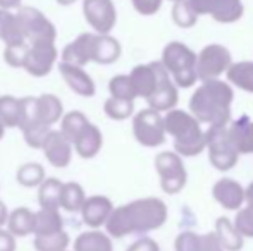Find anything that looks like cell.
Returning <instances> with one entry per match:
<instances>
[{
	"label": "cell",
	"instance_id": "4dcf8cb0",
	"mask_svg": "<svg viewBox=\"0 0 253 251\" xmlns=\"http://www.w3.org/2000/svg\"><path fill=\"white\" fill-rule=\"evenodd\" d=\"M227 79L233 84H236L238 88L253 93V62L243 61L238 64H231V67L227 69Z\"/></svg>",
	"mask_w": 253,
	"mask_h": 251
},
{
	"label": "cell",
	"instance_id": "9c48e42d",
	"mask_svg": "<svg viewBox=\"0 0 253 251\" xmlns=\"http://www.w3.org/2000/svg\"><path fill=\"white\" fill-rule=\"evenodd\" d=\"M231 54L226 47L222 45L212 43L205 47L198 54L197 71H198V79H217L220 74L227 72L231 67Z\"/></svg>",
	"mask_w": 253,
	"mask_h": 251
},
{
	"label": "cell",
	"instance_id": "d590c367",
	"mask_svg": "<svg viewBox=\"0 0 253 251\" xmlns=\"http://www.w3.org/2000/svg\"><path fill=\"white\" fill-rule=\"evenodd\" d=\"M133 110H134V100H124V98L110 97L103 104V112L112 121H124V119L133 115Z\"/></svg>",
	"mask_w": 253,
	"mask_h": 251
},
{
	"label": "cell",
	"instance_id": "681fc988",
	"mask_svg": "<svg viewBox=\"0 0 253 251\" xmlns=\"http://www.w3.org/2000/svg\"><path fill=\"white\" fill-rule=\"evenodd\" d=\"M7 218H9V210H7L5 203L0 200V227L7 225Z\"/></svg>",
	"mask_w": 253,
	"mask_h": 251
},
{
	"label": "cell",
	"instance_id": "484cf974",
	"mask_svg": "<svg viewBox=\"0 0 253 251\" xmlns=\"http://www.w3.org/2000/svg\"><path fill=\"white\" fill-rule=\"evenodd\" d=\"M74 251H114L110 236L102 231L81 232L73 245Z\"/></svg>",
	"mask_w": 253,
	"mask_h": 251
},
{
	"label": "cell",
	"instance_id": "8d00e7d4",
	"mask_svg": "<svg viewBox=\"0 0 253 251\" xmlns=\"http://www.w3.org/2000/svg\"><path fill=\"white\" fill-rule=\"evenodd\" d=\"M109 91H110V97L124 98V100H134V98L138 97L129 74H127V76L126 74H117V76H114L112 79L109 81Z\"/></svg>",
	"mask_w": 253,
	"mask_h": 251
},
{
	"label": "cell",
	"instance_id": "7bdbcfd3",
	"mask_svg": "<svg viewBox=\"0 0 253 251\" xmlns=\"http://www.w3.org/2000/svg\"><path fill=\"white\" fill-rule=\"evenodd\" d=\"M198 241H200V236L195 232H181L176 239V251H198Z\"/></svg>",
	"mask_w": 253,
	"mask_h": 251
},
{
	"label": "cell",
	"instance_id": "2e32d148",
	"mask_svg": "<svg viewBox=\"0 0 253 251\" xmlns=\"http://www.w3.org/2000/svg\"><path fill=\"white\" fill-rule=\"evenodd\" d=\"M112 212H114L112 201L107 196L95 194V196L86 198V201H84L80 214H81V217H83V222L88 227L98 229L107 224V220H109Z\"/></svg>",
	"mask_w": 253,
	"mask_h": 251
},
{
	"label": "cell",
	"instance_id": "816d5d0a",
	"mask_svg": "<svg viewBox=\"0 0 253 251\" xmlns=\"http://www.w3.org/2000/svg\"><path fill=\"white\" fill-rule=\"evenodd\" d=\"M59 5H62V7H66V5H73V3H76L78 0H55Z\"/></svg>",
	"mask_w": 253,
	"mask_h": 251
},
{
	"label": "cell",
	"instance_id": "f6af8a7d",
	"mask_svg": "<svg viewBox=\"0 0 253 251\" xmlns=\"http://www.w3.org/2000/svg\"><path fill=\"white\" fill-rule=\"evenodd\" d=\"M134 10L141 16H153L155 12H159L162 0H131Z\"/></svg>",
	"mask_w": 253,
	"mask_h": 251
},
{
	"label": "cell",
	"instance_id": "4316f807",
	"mask_svg": "<svg viewBox=\"0 0 253 251\" xmlns=\"http://www.w3.org/2000/svg\"><path fill=\"white\" fill-rule=\"evenodd\" d=\"M38 114H40V122L47 126H53L60 122L64 115V107L59 97L52 93H43L38 97Z\"/></svg>",
	"mask_w": 253,
	"mask_h": 251
},
{
	"label": "cell",
	"instance_id": "e575fe53",
	"mask_svg": "<svg viewBox=\"0 0 253 251\" xmlns=\"http://www.w3.org/2000/svg\"><path fill=\"white\" fill-rule=\"evenodd\" d=\"M69 243V234L66 231H59L48 236H35L33 248L37 251H66Z\"/></svg>",
	"mask_w": 253,
	"mask_h": 251
},
{
	"label": "cell",
	"instance_id": "cb8c5ba5",
	"mask_svg": "<svg viewBox=\"0 0 253 251\" xmlns=\"http://www.w3.org/2000/svg\"><path fill=\"white\" fill-rule=\"evenodd\" d=\"M7 229L16 238H24L35 232V212L26 207H19L12 210L7 218Z\"/></svg>",
	"mask_w": 253,
	"mask_h": 251
},
{
	"label": "cell",
	"instance_id": "e0dca14e",
	"mask_svg": "<svg viewBox=\"0 0 253 251\" xmlns=\"http://www.w3.org/2000/svg\"><path fill=\"white\" fill-rule=\"evenodd\" d=\"M212 194L226 210H240L241 205L247 201V191L234 179H220L213 186Z\"/></svg>",
	"mask_w": 253,
	"mask_h": 251
},
{
	"label": "cell",
	"instance_id": "ba28073f",
	"mask_svg": "<svg viewBox=\"0 0 253 251\" xmlns=\"http://www.w3.org/2000/svg\"><path fill=\"white\" fill-rule=\"evenodd\" d=\"M16 14L19 17L21 28H23L24 38H26L28 43L55 41V26L42 10L35 9V7H19Z\"/></svg>",
	"mask_w": 253,
	"mask_h": 251
},
{
	"label": "cell",
	"instance_id": "74e56055",
	"mask_svg": "<svg viewBox=\"0 0 253 251\" xmlns=\"http://www.w3.org/2000/svg\"><path fill=\"white\" fill-rule=\"evenodd\" d=\"M42 124L40 114H38V97H24L21 98V121L19 129L24 131L31 126Z\"/></svg>",
	"mask_w": 253,
	"mask_h": 251
},
{
	"label": "cell",
	"instance_id": "3957f363",
	"mask_svg": "<svg viewBox=\"0 0 253 251\" xmlns=\"http://www.w3.org/2000/svg\"><path fill=\"white\" fill-rule=\"evenodd\" d=\"M164 122L166 131L174 138L176 153L183 157H195L207 148V133L202 131L200 121L193 114L172 108L167 112Z\"/></svg>",
	"mask_w": 253,
	"mask_h": 251
},
{
	"label": "cell",
	"instance_id": "7dc6e473",
	"mask_svg": "<svg viewBox=\"0 0 253 251\" xmlns=\"http://www.w3.org/2000/svg\"><path fill=\"white\" fill-rule=\"evenodd\" d=\"M126 251H160L159 245L150 238H141L138 241H134Z\"/></svg>",
	"mask_w": 253,
	"mask_h": 251
},
{
	"label": "cell",
	"instance_id": "603a6c76",
	"mask_svg": "<svg viewBox=\"0 0 253 251\" xmlns=\"http://www.w3.org/2000/svg\"><path fill=\"white\" fill-rule=\"evenodd\" d=\"M59 231H64V220L57 208H40L35 212V236H48Z\"/></svg>",
	"mask_w": 253,
	"mask_h": 251
},
{
	"label": "cell",
	"instance_id": "44dd1931",
	"mask_svg": "<svg viewBox=\"0 0 253 251\" xmlns=\"http://www.w3.org/2000/svg\"><path fill=\"white\" fill-rule=\"evenodd\" d=\"M73 144H74V151H76L81 158H86L88 160V158L97 157L103 144L102 131L90 122V124L81 131V134L76 138V141H74Z\"/></svg>",
	"mask_w": 253,
	"mask_h": 251
},
{
	"label": "cell",
	"instance_id": "f907efd6",
	"mask_svg": "<svg viewBox=\"0 0 253 251\" xmlns=\"http://www.w3.org/2000/svg\"><path fill=\"white\" fill-rule=\"evenodd\" d=\"M247 203H248V207L253 210V182L247 188Z\"/></svg>",
	"mask_w": 253,
	"mask_h": 251
},
{
	"label": "cell",
	"instance_id": "d6a6232c",
	"mask_svg": "<svg viewBox=\"0 0 253 251\" xmlns=\"http://www.w3.org/2000/svg\"><path fill=\"white\" fill-rule=\"evenodd\" d=\"M16 179L23 188H38L45 181V169L38 162H26L19 165Z\"/></svg>",
	"mask_w": 253,
	"mask_h": 251
},
{
	"label": "cell",
	"instance_id": "52a82bcc",
	"mask_svg": "<svg viewBox=\"0 0 253 251\" xmlns=\"http://www.w3.org/2000/svg\"><path fill=\"white\" fill-rule=\"evenodd\" d=\"M155 169L160 176V186L164 193L176 194L186 186V167L181 160L179 153L172 151H162L155 157Z\"/></svg>",
	"mask_w": 253,
	"mask_h": 251
},
{
	"label": "cell",
	"instance_id": "277c9868",
	"mask_svg": "<svg viewBox=\"0 0 253 251\" xmlns=\"http://www.w3.org/2000/svg\"><path fill=\"white\" fill-rule=\"evenodd\" d=\"M197 62L198 55L181 41H170L162 52V64L181 88H190L197 83Z\"/></svg>",
	"mask_w": 253,
	"mask_h": 251
},
{
	"label": "cell",
	"instance_id": "8992f818",
	"mask_svg": "<svg viewBox=\"0 0 253 251\" xmlns=\"http://www.w3.org/2000/svg\"><path fill=\"white\" fill-rule=\"evenodd\" d=\"M166 122L155 108H145L133 119V134L141 146H160L166 141Z\"/></svg>",
	"mask_w": 253,
	"mask_h": 251
},
{
	"label": "cell",
	"instance_id": "f35d334b",
	"mask_svg": "<svg viewBox=\"0 0 253 251\" xmlns=\"http://www.w3.org/2000/svg\"><path fill=\"white\" fill-rule=\"evenodd\" d=\"M172 19L179 28H191L197 24L198 14L188 0H177L172 7Z\"/></svg>",
	"mask_w": 253,
	"mask_h": 251
},
{
	"label": "cell",
	"instance_id": "836d02e7",
	"mask_svg": "<svg viewBox=\"0 0 253 251\" xmlns=\"http://www.w3.org/2000/svg\"><path fill=\"white\" fill-rule=\"evenodd\" d=\"M0 121L7 127H19L21 121V98L12 95L0 97Z\"/></svg>",
	"mask_w": 253,
	"mask_h": 251
},
{
	"label": "cell",
	"instance_id": "d6986e66",
	"mask_svg": "<svg viewBox=\"0 0 253 251\" xmlns=\"http://www.w3.org/2000/svg\"><path fill=\"white\" fill-rule=\"evenodd\" d=\"M129 77L133 81V86L136 90L138 97L148 98L159 84V62L141 64V66L133 67Z\"/></svg>",
	"mask_w": 253,
	"mask_h": 251
},
{
	"label": "cell",
	"instance_id": "bcb514c9",
	"mask_svg": "<svg viewBox=\"0 0 253 251\" xmlns=\"http://www.w3.org/2000/svg\"><path fill=\"white\" fill-rule=\"evenodd\" d=\"M16 236L9 229L0 227V251H16Z\"/></svg>",
	"mask_w": 253,
	"mask_h": 251
},
{
	"label": "cell",
	"instance_id": "30bf717a",
	"mask_svg": "<svg viewBox=\"0 0 253 251\" xmlns=\"http://www.w3.org/2000/svg\"><path fill=\"white\" fill-rule=\"evenodd\" d=\"M83 14L95 33L109 35L117 23L116 5L112 0H83Z\"/></svg>",
	"mask_w": 253,
	"mask_h": 251
},
{
	"label": "cell",
	"instance_id": "11a10c76",
	"mask_svg": "<svg viewBox=\"0 0 253 251\" xmlns=\"http://www.w3.org/2000/svg\"><path fill=\"white\" fill-rule=\"evenodd\" d=\"M66 251H67V250H66Z\"/></svg>",
	"mask_w": 253,
	"mask_h": 251
},
{
	"label": "cell",
	"instance_id": "7402d4cb",
	"mask_svg": "<svg viewBox=\"0 0 253 251\" xmlns=\"http://www.w3.org/2000/svg\"><path fill=\"white\" fill-rule=\"evenodd\" d=\"M0 41H3L5 45L26 41L19 17L17 14H12V10L0 9Z\"/></svg>",
	"mask_w": 253,
	"mask_h": 251
},
{
	"label": "cell",
	"instance_id": "ffe728a7",
	"mask_svg": "<svg viewBox=\"0 0 253 251\" xmlns=\"http://www.w3.org/2000/svg\"><path fill=\"white\" fill-rule=\"evenodd\" d=\"M121 43L110 35L95 33L93 38V50H91V62L109 66L121 57Z\"/></svg>",
	"mask_w": 253,
	"mask_h": 251
},
{
	"label": "cell",
	"instance_id": "7c38bea8",
	"mask_svg": "<svg viewBox=\"0 0 253 251\" xmlns=\"http://www.w3.org/2000/svg\"><path fill=\"white\" fill-rule=\"evenodd\" d=\"M198 16L210 14L219 23H234L243 16L241 0H188Z\"/></svg>",
	"mask_w": 253,
	"mask_h": 251
},
{
	"label": "cell",
	"instance_id": "8fae6325",
	"mask_svg": "<svg viewBox=\"0 0 253 251\" xmlns=\"http://www.w3.org/2000/svg\"><path fill=\"white\" fill-rule=\"evenodd\" d=\"M57 57H59V54H57L55 41L30 43V52H28L26 64L23 69L35 77H43L52 71Z\"/></svg>",
	"mask_w": 253,
	"mask_h": 251
},
{
	"label": "cell",
	"instance_id": "ac0fdd59",
	"mask_svg": "<svg viewBox=\"0 0 253 251\" xmlns=\"http://www.w3.org/2000/svg\"><path fill=\"white\" fill-rule=\"evenodd\" d=\"M95 33H81L74 38L71 43H67L62 50V62L74 64V66L84 67L91 62V50H93Z\"/></svg>",
	"mask_w": 253,
	"mask_h": 251
},
{
	"label": "cell",
	"instance_id": "5bb4252c",
	"mask_svg": "<svg viewBox=\"0 0 253 251\" xmlns=\"http://www.w3.org/2000/svg\"><path fill=\"white\" fill-rule=\"evenodd\" d=\"M73 148L74 144L64 136L59 131H50L47 141L43 144V153L45 158L48 160V164L55 169H64L71 164V158H73Z\"/></svg>",
	"mask_w": 253,
	"mask_h": 251
},
{
	"label": "cell",
	"instance_id": "4fadbf2b",
	"mask_svg": "<svg viewBox=\"0 0 253 251\" xmlns=\"http://www.w3.org/2000/svg\"><path fill=\"white\" fill-rule=\"evenodd\" d=\"M177 88L174 86V83L169 77V71L166 69V66L162 64V61L159 62V84H157L155 91L147 98L148 105L152 108L159 112H169L176 107L177 104Z\"/></svg>",
	"mask_w": 253,
	"mask_h": 251
},
{
	"label": "cell",
	"instance_id": "db71d44e",
	"mask_svg": "<svg viewBox=\"0 0 253 251\" xmlns=\"http://www.w3.org/2000/svg\"><path fill=\"white\" fill-rule=\"evenodd\" d=\"M172 2H177V0H172Z\"/></svg>",
	"mask_w": 253,
	"mask_h": 251
},
{
	"label": "cell",
	"instance_id": "60d3db41",
	"mask_svg": "<svg viewBox=\"0 0 253 251\" xmlns=\"http://www.w3.org/2000/svg\"><path fill=\"white\" fill-rule=\"evenodd\" d=\"M52 127L47 126V124H37V126H31L28 127V129L21 131L23 133V138L24 141H26V144L30 148H35V150H38V148H43L45 141H47L48 134H50Z\"/></svg>",
	"mask_w": 253,
	"mask_h": 251
},
{
	"label": "cell",
	"instance_id": "b9f144b4",
	"mask_svg": "<svg viewBox=\"0 0 253 251\" xmlns=\"http://www.w3.org/2000/svg\"><path fill=\"white\" fill-rule=\"evenodd\" d=\"M236 229L245 236V238H253V210L250 207L241 208L234 220Z\"/></svg>",
	"mask_w": 253,
	"mask_h": 251
},
{
	"label": "cell",
	"instance_id": "f5cc1de1",
	"mask_svg": "<svg viewBox=\"0 0 253 251\" xmlns=\"http://www.w3.org/2000/svg\"><path fill=\"white\" fill-rule=\"evenodd\" d=\"M5 129H7V126L3 124L2 121H0V140H2V138H3V134H5Z\"/></svg>",
	"mask_w": 253,
	"mask_h": 251
},
{
	"label": "cell",
	"instance_id": "c3c4849f",
	"mask_svg": "<svg viewBox=\"0 0 253 251\" xmlns=\"http://www.w3.org/2000/svg\"><path fill=\"white\" fill-rule=\"evenodd\" d=\"M21 2H23V0H0V9H7V10L19 9Z\"/></svg>",
	"mask_w": 253,
	"mask_h": 251
},
{
	"label": "cell",
	"instance_id": "ab89813d",
	"mask_svg": "<svg viewBox=\"0 0 253 251\" xmlns=\"http://www.w3.org/2000/svg\"><path fill=\"white\" fill-rule=\"evenodd\" d=\"M28 52H30V43L28 41L5 45V48H3V61H5L7 66L16 67V69H23L24 64H26Z\"/></svg>",
	"mask_w": 253,
	"mask_h": 251
},
{
	"label": "cell",
	"instance_id": "f546056e",
	"mask_svg": "<svg viewBox=\"0 0 253 251\" xmlns=\"http://www.w3.org/2000/svg\"><path fill=\"white\" fill-rule=\"evenodd\" d=\"M86 194H84V189L81 184L78 182H66L62 188V196H60V208L69 214H76V212H81L84 201H86Z\"/></svg>",
	"mask_w": 253,
	"mask_h": 251
},
{
	"label": "cell",
	"instance_id": "83f0119b",
	"mask_svg": "<svg viewBox=\"0 0 253 251\" xmlns=\"http://www.w3.org/2000/svg\"><path fill=\"white\" fill-rule=\"evenodd\" d=\"M215 232L222 243L224 250L227 251H240L243 248V234L236 229V225L231 224L227 217H220L215 222Z\"/></svg>",
	"mask_w": 253,
	"mask_h": 251
},
{
	"label": "cell",
	"instance_id": "7a4b0ae2",
	"mask_svg": "<svg viewBox=\"0 0 253 251\" xmlns=\"http://www.w3.org/2000/svg\"><path fill=\"white\" fill-rule=\"evenodd\" d=\"M233 88L219 79L203 81L190 100V110L200 122L210 126H226L231 121Z\"/></svg>",
	"mask_w": 253,
	"mask_h": 251
},
{
	"label": "cell",
	"instance_id": "9a60e30c",
	"mask_svg": "<svg viewBox=\"0 0 253 251\" xmlns=\"http://www.w3.org/2000/svg\"><path fill=\"white\" fill-rule=\"evenodd\" d=\"M59 72H60V77L66 81L67 86H69L76 95H80V97L90 98V97H93L95 91H97L93 77H91L81 66L60 62Z\"/></svg>",
	"mask_w": 253,
	"mask_h": 251
},
{
	"label": "cell",
	"instance_id": "d4e9b609",
	"mask_svg": "<svg viewBox=\"0 0 253 251\" xmlns=\"http://www.w3.org/2000/svg\"><path fill=\"white\" fill-rule=\"evenodd\" d=\"M229 133L240 153H253V121L248 115H241L229 126Z\"/></svg>",
	"mask_w": 253,
	"mask_h": 251
},
{
	"label": "cell",
	"instance_id": "ee69618b",
	"mask_svg": "<svg viewBox=\"0 0 253 251\" xmlns=\"http://www.w3.org/2000/svg\"><path fill=\"white\" fill-rule=\"evenodd\" d=\"M198 251H224V246L220 243L217 232L202 234L200 241H198Z\"/></svg>",
	"mask_w": 253,
	"mask_h": 251
},
{
	"label": "cell",
	"instance_id": "f1b7e54d",
	"mask_svg": "<svg viewBox=\"0 0 253 251\" xmlns=\"http://www.w3.org/2000/svg\"><path fill=\"white\" fill-rule=\"evenodd\" d=\"M64 182L55 178L45 179L38 186V203L42 208H60V196H62Z\"/></svg>",
	"mask_w": 253,
	"mask_h": 251
},
{
	"label": "cell",
	"instance_id": "6da1fadb",
	"mask_svg": "<svg viewBox=\"0 0 253 251\" xmlns=\"http://www.w3.org/2000/svg\"><path fill=\"white\" fill-rule=\"evenodd\" d=\"M167 220V207L160 198H141L119 208H114L105 224L110 238L143 234L162 227Z\"/></svg>",
	"mask_w": 253,
	"mask_h": 251
},
{
	"label": "cell",
	"instance_id": "1f68e13d",
	"mask_svg": "<svg viewBox=\"0 0 253 251\" xmlns=\"http://www.w3.org/2000/svg\"><path fill=\"white\" fill-rule=\"evenodd\" d=\"M88 124H90V121H88V117L83 112H80V110L66 112V114L62 115V119H60V133H62L71 143H74L76 138L81 134V131Z\"/></svg>",
	"mask_w": 253,
	"mask_h": 251
},
{
	"label": "cell",
	"instance_id": "5b68a950",
	"mask_svg": "<svg viewBox=\"0 0 253 251\" xmlns=\"http://www.w3.org/2000/svg\"><path fill=\"white\" fill-rule=\"evenodd\" d=\"M207 148H209V160L217 171H231L238 164L240 150L233 141L229 127L210 126L207 131Z\"/></svg>",
	"mask_w": 253,
	"mask_h": 251
}]
</instances>
